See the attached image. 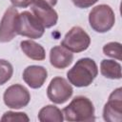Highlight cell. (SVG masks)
Masks as SVG:
<instances>
[{
    "instance_id": "obj_1",
    "label": "cell",
    "mask_w": 122,
    "mask_h": 122,
    "mask_svg": "<svg viewBox=\"0 0 122 122\" xmlns=\"http://www.w3.org/2000/svg\"><path fill=\"white\" fill-rule=\"evenodd\" d=\"M98 74V67L92 58H80L74 66L67 72L69 82L77 87L83 88L90 86Z\"/></svg>"
},
{
    "instance_id": "obj_2",
    "label": "cell",
    "mask_w": 122,
    "mask_h": 122,
    "mask_svg": "<svg viewBox=\"0 0 122 122\" xmlns=\"http://www.w3.org/2000/svg\"><path fill=\"white\" fill-rule=\"evenodd\" d=\"M64 119L71 122H91L95 120L94 106L86 96H75L63 109Z\"/></svg>"
},
{
    "instance_id": "obj_3",
    "label": "cell",
    "mask_w": 122,
    "mask_h": 122,
    "mask_svg": "<svg viewBox=\"0 0 122 122\" xmlns=\"http://www.w3.org/2000/svg\"><path fill=\"white\" fill-rule=\"evenodd\" d=\"M89 23L91 28L99 33L109 31L115 23V15L112 9L106 4L98 5L90 11Z\"/></svg>"
},
{
    "instance_id": "obj_4",
    "label": "cell",
    "mask_w": 122,
    "mask_h": 122,
    "mask_svg": "<svg viewBox=\"0 0 122 122\" xmlns=\"http://www.w3.org/2000/svg\"><path fill=\"white\" fill-rule=\"evenodd\" d=\"M44 32V26L30 11L25 10L18 14L16 25L17 35L25 36L30 39H38L43 36Z\"/></svg>"
},
{
    "instance_id": "obj_5",
    "label": "cell",
    "mask_w": 122,
    "mask_h": 122,
    "mask_svg": "<svg viewBox=\"0 0 122 122\" xmlns=\"http://www.w3.org/2000/svg\"><path fill=\"white\" fill-rule=\"evenodd\" d=\"M91 45L90 35L79 26L72 27L61 41V46L71 52H81L86 51Z\"/></svg>"
},
{
    "instance_id": "obj_6",
    "label": "cell",
    "mask_w": 122,
    "mask_h": 122,
    "mask_svg": "<svg viewBox=\"0 0 122 122\" xmlns=\"http://www.w3.org/2000/svg\"><path fill=\"white\" fill-rule=\"evenodd\" d=\"M73 89L70 82L61 76L53 77L47 89L48 98L54 104H63L72 95Z\"/></svg>"
},
{
    "instance_id": "obj_7",
    "label": "cell",
    "mask_w": 122,
    "mask_h": 122,
    "mask_svg": "<svg viewBox=\"0 0 122 122\" xmlns=\"http://www.w3.org/2000/svg\"><path fill=\"white\" fill-rule=\"evenodd\" d=\"M3 100L5 105L10 109H22L30 103V93L23 85L13 84L6 89Z\"/></svg>"
},
{
    "instance_id": "obj_8",
    "label": "cell",
    "mask_w": 122,
    "mask_h": 122,
    "mask_svg": "<svg viewBox=\"0 0 122 122\" xmlns=\"http://www.w3.org/2000/svg\"><path fill=\"white\" fill-rule=\"evenodd\" d=\"M19 12L12 6L9 7L0 21V42L7 43L11 41L16 35V25Z\"/></svg>"
},
{
    "instance_id": "obj_9",
    "label": "cell",
    "mask_w": 122,
    "mask_h": 122,
    "mask_svg": "<svg viewBox=\"0 0 122 122\" xmlns=\"http://www.w3.org/2000/svg\"><path fill=\"white\" fill-rule=\"evenodd\" d=\"M103 118L108 122H121L122 120V89H115L109 96L103 109Z\"/></svg>"
},
{
    "instance_id": "obj_10",
    "label": "cell",
    "mask_w": 122,
    "mask_h": 122,
    "mask_svg": "<svg viewBox=\"0 0 122 122\" xmlns=\"http://www.w3.org/2000/svg\"><path fill=\"white\" fill-rule=\"evenodd\" d=\"M22 78L25 83L31 89H39L47 80L48 71L42 66L31 65L24 70Z\"/></svg>"
},
{
    "instance_id": "obj_11",
    "label": "cell",
    "mask_w": 122,
    "mask_h": 122,
    "mask_svg": "<svg viewBox=\"0 0 122 122\" xmlns=\"http://www.w3.org/2000/svg\"><path fill=\"white\" fill-rule=\"evenodd\" d=\"M73 60V54L66 48L60 46H54L50 51V62L55 69L63 70L68 68Z\"/></svg>"
},
{
    "instance_id": "obj_12",
    "label": "cell",
    "mask_w": 122,
    "mask_h": 122,
    "mask_svg": "<svg viewBox=\"0 0 122 122\" xmlns=\"http://www.w3.org/2000/svg\"><path fill=\"white\" fill-rule=\"evenodd\" d=\"M32 14L40 21L45 29L51 28L56 25L58 20V14L53 8L31 4Z\"/></svg>"
},
{
    "instance_id": "obj_13",
    "label": "cell",
    "mask_w": 122,
    "mask_h": 122,
    "mask_svg": "<svg viewBox=\"0 0 122 122\" xmlns=\"http://www.w3.org/2000/svg\"><path fill=\"white\" fill-rule=\"evenodd\" d=\"M22 51L30 59L36 61H43L46 58L45 49L38 43L32 40H23L20 42Z\"/></svg>"
},
{
    "instance_id": "obj_14",
    "label": "cell",
    "mask_w": 122,
    "mask_h": 122,
    "mask_svg": "<svg viewBox=\"0 0 122 122\" xmlns=\"http://www.w3.org/2000/svg\"><path fill=\"white\" fill-rule=\"evenodd\" d=\"M38 120L41 122H62L63 112L54 105H47L38 112Z\"/></svg>"
},
{
    "instance_id": "obj_15",
    "label": "cell",
    "mask_w": 122,
    "mask_h": 122,
    "mask_svg": "<svg viewBox=\"0 0 122 122\" xmlns=\"http://www.w3.org/2000/svg\"><path fill=\"white\" fill-rule=\"evenodd\" d=\"M100 72L106 78L120 79L122 76L121 65L117 61L112 59H104L100 63Z\"/></svg>"
},
{
    "instance_id": "obj_16",
    "label": "cell",
    "mask_w": 122,
    "mask_h": 122,
    "mask_svg": "<svg viewBox=\"0 0 122 122\" xmlns=\"http://www.w3.org/2000/svg\"><path fill=\"white\" fill-rule=\"evenodd\" d=\"M103 52L105 55L120 61L122 58V56H121V54H122L121 44L119 42H109L106 45H104Z\"/></svg>"
},
{
    "instance_id": "obj_17",
    "label": "cell",
    "mask_w": 122,
    "mask_h": 122,
    "mask_svg": "<svg viewBox=\"0 0 122 122\" xmlns=\"http://www.w3.org/2000/svg\"><path fill=\"white\" fill-rule=\"evenodd\" d=\"M12 73V65L5 59H0V86L7 83L11 78Z\"/></svg>"
},
{
    "instance_id": "obj_18",
    "label": "cell",
    "mask_w": 122,
    "mask_h": 122,
    "mask_svg": "<svg viewBox=\"0 0 122 122\" xmlns=\"http://www.w3.org/2000/svg\"><path fill=\"white\" fill-rule=\"evenodd\" d=\"M0 121L2 122H14V121H19V122H29L30 118L25 112H16L12 111L6 112L3 116L0 118Z\"/></svg>"
},
{
    "instance_id": "obj_19",
    "label": "cell",
    "mask_w": 122,
    "mask_h": 122,
    "mask_svg": "<svg viewBox=\"0 0 122 122\" xmlns=\"http://www.w3.org/2000/svg\"><path fill=\"white\" fill-rule=\"evenodd\" d=\"M73 5L79 9H87L93 6L98 0H71Z\"/></svg>"
},
{
    "instance_id": "obj_20",
    "label": "cell",
    "mask_w": 122,
    "mask_h": 122,
    "mask_svg": "<svg viewBox=\"0 0 122 122\" xmlns=\"http://www.w3.org/2000/svg\"><path fill=\"white\" fill-rule=\"evenodd\" d=\"M14 8H27L32 4L33 0H10Z\"/></svg>"
},
{
    "instance_id": "obj_21",
    "label": "cell",
    "mask_w": 122,
    "mask_h": 122,
    "mask_svg": "<svg viewBox=\"0 0 122 122\" xmlns=\"http://www.w3.org/2000/svg\"><path fill=\"white\" fill-rule=\"evenodd\" d=\"M58 0H33L32 4L35 5H40V6H45V7H50L53 8L57 4Z\"/></svg>"
}]
</instances>
